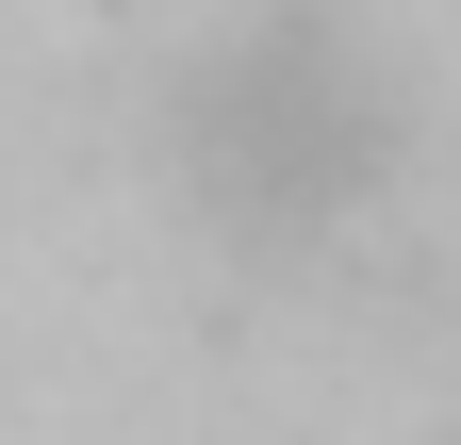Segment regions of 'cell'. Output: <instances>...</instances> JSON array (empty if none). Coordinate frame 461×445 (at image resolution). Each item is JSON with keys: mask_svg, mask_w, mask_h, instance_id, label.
<instances>
[{"mask_svg": "<svg viewBox=\"0 0 461 445\" xmlns=\"http://www.w3.org/2000/svg\"><path fill=\"white\" fill-rule=\"evenodd\" d=\"M363 165H379V83L346 67V33H313V17L230 33L182 83V182L230 232H313L330 198H363Z\"/></svg>", "mask_w": 461, "mask_h": 445, "instance_id": "1", "label": "cell"}]
</instances>
